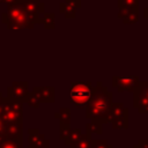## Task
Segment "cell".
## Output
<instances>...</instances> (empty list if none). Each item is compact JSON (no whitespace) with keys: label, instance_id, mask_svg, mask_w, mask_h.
<instances>
[{"label":"cell","instance_id":"6da1fadb","mask_svg":"<svg viewBox=\"0 0 148 148\" xmlns=\"http://www.w3.org/2000/svg\"><path fill=\"white\" fill-rule=\"evenodd\" d=\"M111 98L112 95L108 92V90L103 88L99 82L98 88H95L94 94L87 104V116L91 118H103L105 116L108 117L111 106Z\"/></svg>","mask_w":148,"mask_h":148},{"label":"cell","instance_id":"7a4b0ae2","mask_svg":"<svg viewBox=\"0 0 148 148\" xmlns=\"http://www.w3.org/2000/svg\"><path fill=\"white\" fill-rule=\"evenodd\" d=\"M95 88L91 86L90 82H72L69 89V96L72 102L76 106H84L89 103Z\"/></svg>","mask_w":148,"mask_h":148},{"label":"cell","instance_id":"3957f363","mask_svg":"<svg viewBox=\"0 0 148 148\" xmlns=\"http://www.w3.org/2000/svg\"><path fill=\"white\" fill-rule=\"evenodd\" d=\"M139 86L138 76H114L113 77V87H116L119 91L123 90H133Z\"/></svg>","mask_w":148,"mask_h":148},{"label":"cell","instance_id":"277c9868","mask_svg":"<svg viewBox=\"0 0 148 148\" xmlns=\"http://www.w3.org/2000/svg\"><path fill=\"white\" fill-rule=\"evenodd\" d=\"M28 83L27 82H14L12 87L8 88V97L14 101L25 99L28 97Z\"/></svg>","mask_w":148,"mask_h":148},{"label":"cell","instance_id":"5b68a950","mask_svg":"<svg viewBox=\"0 0 148 148\" xmlns=\"http://www.w3.org/2000/svg\"><path fill=\"white\" fill-rule=\"evenodd\" d=\"M21 2L24 6V9L27 13L30 14H37L39 15L40 13H44V5L39 0H16Z\"/></svg>","mask_w":148,"mask_h":148},{"label":"cell","instance_id":"8992f818","mask_svg":"<svg viewBox=\"0 0 148 148\" xmlns=\"http://www.w3.org/2000/svg\"><path fill=\"white\" fill-rule=\"evenodd\" d=\"M35 91V96L43 102H53L54 101V88L51 87H44V88H39L36 87L34 89Z\"/></svg>","mask_w":148,"mask_h":148},{"label":"cell","instance_id":"52a82bcc","mask_svg":"<svg viewBox=\"0 0 148 148\" xmlns=\"http://www.w3.org/2000/svg\"><path fill=\"white\" fill-rule=\"evenodd\" d=\"M60 12H61L62 14H65L66 17L72 18V17L75 16L76 7H74L73 5L67 3V2H61V3H60Z\"/></svg>","mask_w":148,"mask_h":148},{"label":"cell","instance_id":"ba28073f","mask_svg":"<svg viewBox=\"0 0 148 148\" xmlns=\"http://www.w3.org/2000/svg\"><path fill=\"white\" fill-rule=\"evenodd\" d=\"M40 22L44 24L46 29H53L54 28V14L53 13H45Z\"/></svg>","mask_w":148,"mask_h":148},{"label":"cell","instance_id":"9c48e42d","mask_svg":"<svg viewBox=\"0 0 148 148\" xmlns=\"http://www.w3.org/2000/svg\"><path fill=\"white\" fill-rule=\"evenodd\" d=\"M119 8H130L136 9L138 8V0H118Z\"/></svg>","mask_w":148,"mask_h":148},{"label":"cell","instance_id":"30bf717a","mask_svg":"<svg viewBox=\"0 0 148 148\" xmlns=\"http://www.w3.org/2000/svg\"><path fill=\"white\" fill-rule=\"evenodd\" d=\"M138 17H139V15H138V8H136V9H132L128 14H126L123 17V20H124L125 23L132 24V23H134V22L138 21Z\"/></svg>","mask_w":148,"mask_h":148},{"label":"cell","instance_id":"8fae6325","mask_svg":"<svg viewBox=\"0 0 148 148\" xmlns=\"http://www.w3.org/2000/svg\"><path fill=\"white\" fill-rule=\"evenodd\" d=\"M27 102H28V104L29 105H31V106H35V108H37L38 106V104H39V99L35 96V95H30L29 97H28V99H27Z\"/></svg>","mask_w":148,"mask_h":148},{"label":"cell","instance_id":"7c38bea8","mask_svg":"<svg viewBox=\"0 0 148 148\" xmlns=\"http://www.w3.org/2000/svg\"><path fill=\"white\" fill-rule=\"evenodd\" d=\"M65 2H67V3H71V5H73L74 7H80L81 6V0H66Z\"/></svg>","mask_w":148,"mask_h":148},{"label":"cell","instance_id":"4fadbf2b","mask_svg":"<svg viewBox=\"0 0 148 148\" xmlns=\"http://www.w3.org/2000/svg\"><path fill=\"white\" fill-rule=\"evenodd\" d=\"M16 0H5V2H7V5L8 3H12V2H15Z\"/></svg>","mask_w":148,"mask_h":148},{"label":"cell","instance_id":"5bb4252c","mask_svg":"<svg viewBox=\"0 0 148 148\" xmlns=\"http://www.w3.org/2000/svg\"><path fill=\"white\" fill-rule=\"evenodd\" d=\"M0 2H5V0H0Z\"/></svg>","mask_w":148,"mask_h":148}]
</instances>
